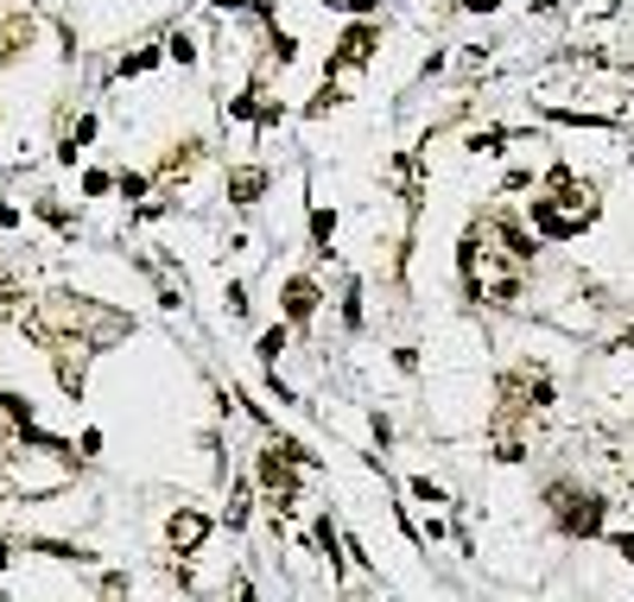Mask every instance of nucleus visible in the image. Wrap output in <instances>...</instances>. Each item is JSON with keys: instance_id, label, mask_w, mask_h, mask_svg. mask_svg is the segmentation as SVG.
Listing matches in <instances>:
<instances>
[{"instance_id": "nucleus-1", "label": "nucleus", "mask_w": 634, "mask_h": 602, "mask_svg": "<svg viewBox=\"0 0 634 602\" xmlns=\"http://www.w3.org/2000/svg\"><path fill=\"white\" fill-rule=\"evenodd\" d=\"M533 241L514 223L488 216V223H470L463 248H456V267H463V286L476 304H514L520 299V279H527Z\"/></svg>"}, {"instance_id": "nucleus-2", "label": "nucleus", "mask_w": 634, "mask_h": 602, "mask_svg": "<svg viewBox=\"0 0 634 602\" xmlns=\"http://www.w3.org/2000/svg\"><path fill=\"white\" fill-rule=\"evenodd\" d=\"M597 209H603V203H597V184L558 165V172L546 178V197H533V228L552 235V241H571V235H583V228L597 223Z\"/></svg>"}, {"instance_id": "nucleus-3", "label": "nucleus", "mask_w": 634, "mask_h": 602, "mask_svg": "<svg viewBox=\"0 0 634 602\" xmlns=\"http://www.w3.org/2000/svg\"><path fill=\"white\" fill-rule=\"evenodd\" d=\"M546 514H552V527L565 533V539H597L609 520V502L590 495V488H578V482H552V488H546Z\"/></svg>"}, {"instance_id": "nucleus-4", "label": "nucleus", "mask_w": 634, "mask_h": 602, "mask_svg": "<svg viewBox=\"0 0 634 602\" xmlns=\"http://www.w3.org/2000/svg\"><path fill=\"white\" fill-rule=\"evenodd\" d=\"M552 406V375L546 368H514L502 375V412L495 419H520V412H546Z\"/></svg>"}, {"instance_id": "nucleus-5", "label": "nucleus", "mask_w": 634, "mask_h": 602, "mask_svg": "<svg viewBox=\"0 0 634 602\" xmlns=\"http://www.w3.org/2000/svg\"><path fill=\"white\" fill-rule=\"evenodd\" d=\"M254 476H260V488H267V502H273V507H292V502H299V470L286 463V451H279V444H267V451H260Z\"/></svg>"}, {"instance_id": "nucleus-6", "label": "nucleus", "mask_w": 634, "mask_h": 602, "mask_svg": "<svg viewBox=\"0 0 634 602\" xmlns=\"http://www.w3.org/2000/svg\"><path fill=\"white\" fill-rule=\"evenodd\" d=\"M375 45H380V25L375 20H350V32L336 39V51H330V71H362L368 57H375Z\"/></svg>"}, {"instance_id": "nucleus-7", "label": "nucleus", "mask_w": 634, "mask_h": 602, "mask_svg": "<svg viewBox=\"0 0 634 602\" xmlns=\"http://www.w3.org/2000/svg\"><path fill=\"white\" fill-rule=\"evenodd\" d=\"M165 546H172L178 558H197L203 546H209V514H197V507H178L172 520H165Z\"/></svg>"}, {"instance_id": "nucleus-8", "label": "nucleus", "mask_w": 634, "mask_h": 602, "mask_svg": "<svg viewBox=\"0 0 634 602\" xmlns=\"http://www.w3.org/2000/svg\"><path fill=\"white\" fill-rule=\"evenodd\" d=\"M318 299H324V292H318V279H286V318H292V324H311V318H318Z\"/></svg>"}, {"instance_id": "nucleus-9", "label": "nucleus", "mask_w": 634, "mask_h": 602, "mask_svg": "<svg viewBox=\"0 0 634 602\" xmlns=\"http://www.w3.org/2000/svg\"><path fill=\"white\" fill-rule=\"evenodd\" d=\"M197 165H203V140H178V147L165 152V159H159V178L172 184V178H191Z\"/></svg>"}, {"instance_id": "nucleus-10", "label": "nucleus", "mask_w": 634, "mask_h": 602, "mask_svg": "<svg viewBox=\"0 0 634 602\" xmlns=\"http://www.w3.org/2000/svg\"><path fill=\"white\" fill-rule=\"evenodd\" d=\"M260 191H267V172L260 165H241V172H228V203H260Z\"/></svg>"}, {"instance_id": "nucleus-11", "label": "nucleus", "mask_w": 634, "mask_h": 602, "mask_svg": "<svg viewBox=\"0 0 634 602\" xmlns=\"http://www.w3.org/2000/svg\"><path fill=\"white\" fill-rule=\"evenodd\" d=\"M488 444H495V456H502V463H520V456H527V438L514 431V419H495V431H488Z\"/></svg>"}, {"instance_id": "nucleus-12", "label": "nucleus", "mask_w": 634, "mask_h": 602, "mask_svg": "<svg viewBox=\"0 0 634 602\" xmlns=\"http://www.w3.org/2000/svg\"><path fill=\"white\" fill-rule=\"evenodd\" d=\"M25 45H32V20H20V13H13V20H7V39H0V64H13Z\"/></svg>"}, {"instance_id": "nucleus-13", "label": "nucleus", "mask_w": 634, "mask_h": 602, "mask_svg": "<svg viewBox=\"0 0 634 602\" xmlns=\"http://www.w3.org/2000/svg\"><path fill=\"white\" fill-rule=\"evenodd\" d=\"M248 502H254V495H248V482H241V488L228 495V514H223V520H228V533H241V527H248Z\"/></svg>"}, {"instance_id": "nucleus-14", "label": "nucleus", "mask_w": 634, "mask_h": 602, "mask_svg": "<svg viewBox=\"0 0 634 602\" xmlns=\"http://www.w3.org/2000/svg\"><path fill=\"white\" fill-rule=\"evenodd\" d=\"M330 235H336V216H330V209H311V241L324 254H330Z\"/></svg>"}, {"instance_id": "nucleus-15", "label": "nucleus", "mask_w": 634, "mask_h": 602, "mask_svg": "<svg viewBox=\"0 0 634 602\" xmlns=\"http://www.w3.org/2000/svg\"><path fill=\"white\" fill-rule=\"evenodd\" d=\"M336 13H350V20H375L380 13V0H330Z\"/></svg>"}, {"instance_id": "nucleus-16", "label": "nucleus", "mask_w": 634, "mask_h": 602, "mask_svg": "<svg viewBox=\"0 0 634 602\" xmlns=\"http://www.w3.org/2000/svg\"><path fill=\"white\" fill-rule=\"evenodd\" d=\"M279 350H286V324H273L260 336V355H267V362H279Z\"/></svg>"}, {"instance_id": "nucleus-17", "label": "nucleus", "mask_w": 634, "mask_h": 602, "mask_svg": "<svg viewBox=\"0 0 634 602\" xmlns=\"http://www.w3.org/2000/svg\"><path fill=\"white\" fill-rule=\"evenodd\" d=\"M101 602H127V578H121V571H108V578H101Z\"/></svg>"}, {"instance_id": "nucleus-18", "label": "nucleus", "mask_w": 634, "mask_h": 602, "mask_svg": "<svg viewBox=\"0 0 634 602\" xmlns=\"http://www.w3.org/2000/svg\"><path fill=\"white\" fill-rule=\"evenodd\" d=\"M152 64H159V51L147 45V51H133V57H127L121 71H127V76H140V71H152Z\"/></svg>"}, {"instance_id": "nucleus-19", "label": "nucleus", "mask_w": 634, "mask_h": 602, "mask_svg": "<svg viewBox=\"0 0 634 602\" xmlns=\"http://www.w3.org/2000/svg\"><path fill=\"white\" fill-rule=\"evenodd\" d=\"M412 502H431V507H438V502H444V488H438V482H426V476H419V482H412Z\"/></svg>"}, {"instance_id": "nucleus-20", "label": "nucleus", "mask_w": 634, "mask_h": 602, "mask_svg": "<svg viewBox=\"0 0 634 602\" xmlns=\"http://www.w3.org/2000/svg\"><path fill=\"white\" fill-rule=\"evenodd\" d=\"M121 197H147V178H140V172H121Z\"/></svg>"}, {"instance_id": "nucleus-21", "label": "nucleus", "mask_w": 634, "mask_h": 602, "mask_svg": "<svg viewBox=\"0 0 634 602\" xmlns=\"http://www.w3.org/2000/svg\"><path fill=\"white\" fill-rule=\"evenodd\" d=\"M165 51H172L178 64H191V57H197V45H191V39H184V32H178V39H172V45H165Z\"/></svg>"}, {"instance_id": "nucleus-22", "label": "nucleus", "mask_w": 634, "mask_h": 602, "mask_svg": "<svg viewBox=\"0 0 634 602\" xmlns=\"http://www.w3.org/2000/svg\"><path fill=\"white\" fill-rule=\"evenodd\" d=\"M235 602H260V590H254V583L241 578V583H235Z\"/></svg>"}, {"instance_id": "nucleus-23", "label": "nucleus", "mask_w": 634, "mask_h": 602, "mask_svg": "<svg viewBox=\"0 0 634 602\" xmlns=\"http://www.w3.org/2000/svg\"><path fill=\"white\" fill-rule=\"evenodd\" d=\"M615 552H622V558L634 565V533H622V539H615Z\"/></svg>"}, {"instance_id": "nucleus-24", "label": "nucleus", "mask_w": 634, "mask_h": 602, "mask_svg": "<svg viewBox=\"0 0 634 602\" xmlns=\"http://www.w3.org/2000/svg\"><path fill=\"white\" fill-rule=\"evenodd\" d=\"M463 7H470V13H495V7H502V0H463Z\"/></svg>"}, {"instance_id": "nucleus-25", "label": "nucleus", "mask_w": 634, "mask_h": 602, "mask_svg": "<svg viewBox=\"0 0 634 602\" xmlns=\"http://www.w3.org/2000/svg\"><path fill=\"white\" fill-rule=\"evenodd\" d=\"M20 223V209H13V203H0V228H13Z\"/></svg>"}, {"instance_id": "nucleus-26", "label": "nucleus", "mask_w": 634, "mask_h": 602, "mask_svg": "<svg viewBox=\"0 0 634 602\" xmlns=\"http://www.w3.org/2000/svg\"><path fill=\"white\" fill-rule=\"evenodd\" d=\"M0 602H13V596H0Z\"/></svg>"}]
</instances>
